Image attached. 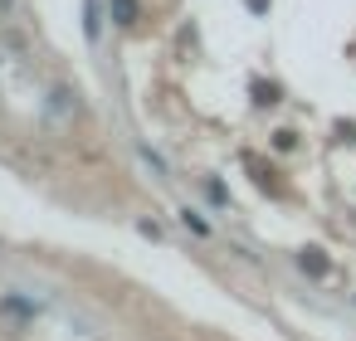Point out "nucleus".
<instances>
[{
	"instance_id": "1",
	"label": "nucleus",
	"mask_w": 356,
	"mask_h": 341,
	"mask_svg": "<svg viewBox=\"0 0 356 341\" xmlns=\"http://www.w3.org/2000/svg\"><path fill=\"white\" fill-rule=\"evenodd\" d=\"M113 20L118 25H137V0H113Z\"/></svg>"
},
{
	"instance_id": "2",
	"label": "nucleus",
	"mask_w": 356,
	"mask_h": 341,
	"mask_svg": "<svg viewBox=\"0 0 356 341\" xmlns=\"http://www.w3.org/2000/svg\"><path fill=\"white\" fill-rule=\"evenodd\" d=\"M298 263H302L307 273H327V258H322V249H302V253H298Z\"/></svg>"
},
{
	"instance_id": "3",
	"label": "nucleus",
	"mask_w": 356,
	"mask_h": 341,
	"mask_svg": "<svg viewBox=\"0 0 356 341\" xmlns=\"http://www.w3.org/2000/svg\"><path fill=\"white\" fill-rule=\"evenodd\" d=\"M181 224H186V229H195V234H210V224H205L195 210H181Z\"/></svg>"
}]
</instances>
